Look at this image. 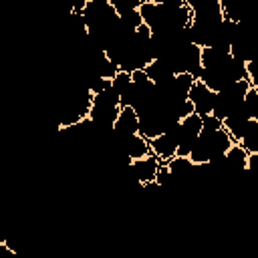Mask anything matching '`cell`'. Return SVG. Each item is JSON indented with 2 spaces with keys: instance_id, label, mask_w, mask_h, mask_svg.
I'll return each instance as SVG.
<instances>
[{
  "instance_id": "1",
  "label": "cell",
  "mask_w": 258,
  "mask_h": 258,
  "mask_svg": "<svg viewBox=\"0 0 258 258\" xmlns=\"http://www.w3.org/2000/svg\"><path fill=\"white\" fill-rule=\"evenodd\" d=\"M177 129H179V123L165 129L161 135L149 139V149L159 161H167L177 153Z\"/></svg>"
},
{
  "instance_id": "2",
  "label": "cell",
  "mask_w": 258,
  "mask_h": 258,
  "mask_svg": "<svg viewBox=\"0 0 258 258\" xmlns=\"http://www.w3.org/2000/svg\"><path fill=\"white\" fill-rule=\"evenodd\" d=\"M214 99H216V93L212 89H208L202 81H194L189 93H187V101L191 103L194 107V113H198L200 117L204 115H210L212 113V107H214Z\"/></svg>"
},
{
  "instance_id": "3",
  "label": "cell",
  "mask_w": 258,
  "mask_h": 258,
  "mask_svg": "<svg viewBox=\"0 0 258 258\" xmlns=\"http://www.w3.org/2000/svg\"><path fill=\"white\" fill-rule=\"evenodd\" d=\"M157 167H159V159H157L153 153H149V155H145V157H139V159H131V161L127 163V169H129L131 177H133L139 185H143V183H147V181H155Z\"/></svg>"
},
{
  "instance_id": "4",
  "label": "cell",
  "mask_w": 258,
  "mask_h": 258,
  "mask_svg": "<svg viewBox=\"0 0 258 258\" xmlns=\"http://www.w3.org/2000/svg\"><path fill=\"white\" fill-rule=\"evenodd\" d=\"M111 133L115 135H133V133H139V117H137V111L133 107H121L119 109V115L113 123V129Z\"/></svg>"
},
{
  "instance_id": "5",
  "label": "cell",
  "mask_w": 258,
  "mask_h": 258,
  "mask_svg": "<svg viewBox=\"0 0 258 258\" xmlns=\"http://www.w3.org/2000/svg\"><path fill=\"white\" fill-rule=\"evenodd\" d=\"M165 163H167V167H169V171H171V175L175 179H183V177L191 175L194 171H198V167H200L187 155H177V153L173 157H169Z\"/></svg>"
},
{
  "instance_id": "6",
  "label": "cell",
  "mask_w": 258,
  "mask_h": 258,
  "mask_svg": "<svg viewBox=\"0 0 258 258\" xmlns=\"http://www.w3.org/2000/svg\"><path fill=\"white\" fill-rule=\"evenodd\" d=\"M248 163V151L240 143H232L224 153V165L230 169H246Z\"/></svg>"
},
{
  "instance_id": "7",
  "label": "cell",
  "mask_w": 258,
  "mask_h": 258,
  "mask_svg": "<svg viewBox=\"0 0 258 258\" xmlns=\"http://www.w3.org/2000/svg\"><path fill=\"white\" fill-rule=\"evenodd\" d=\"M248 153H258V119H248L238 141Z\"/></svg>"
},
{
  "instance_id": "8",
  "label": "cell",
  "mask_w": 258,
  "mask_h": 258,
  "mask_svg": "<svg viewBox=\"0 0 258 258\" xmlns=\"http://www.w3.org/2000/svg\"><path fill=\"white\" fill-rule=\"evenodd\" d=\"M242 107L246 109L250 119H258V87L250 85L242 97Z\"/></svg>"
},
{
  "instance_id": "9",
  "label": "cell",
  "mask_w": 258,
  "mask_h": 258,
  "mask_svg": "<svg viewBox=\"0 0 258 258\" xmlns=\"http://www.w3.org/2000/svg\"><path fill=\"white\" fill-rule=\"evenodd\" d=\"M129 85H131V75H129L127 71H117V73L113 75V79H111V89H113L117 95H121Z\"/></svg>"
},
{
  "instance_id": "10",
  "label": "cell",
  "mask_w": 258,
  "mask_h": 258,
  "mask_svg": "<svg viewBox=\"0 0 258 258\" xmlns=\"http://www.w3.org/2000/svg\"><path fill=\"white\" fill-rule=\"evenodd\" d=\"M155 181H157L159 187H169L175 181V177L171 175V171H169L165 161H159V167H157V173H155Z\"/></svg>"
},
{
  "instance_id": "11",
  "label": "cell",
  "mask_w": 258,
  "mask_h": 258,
  "mask_svg": "<svg viewBox=\"0 0 258 258\" xmlns=\"http://www.w3.org/2000/svg\"><path fill=\"white\" fill-rule=\"evenodd\" d=\"M109 4L113 6V10L117 14H125L129 10H137L139 8V0H109Z\"/></svg>"
},
{
  "instance_id": "12",
  "label": "cell",
  "mask_w": 258,
  "mask_h": 258,
  "mask_svg": "<svg viewBox=\"0 0 258 258\" xmlns=\"http://www.w3.org/2000/svg\"><path fill=\"white\" fill-rule=\"evenodd\" d=\"M157 4H167V6H181L183 0H157Z\"/></svg>"
},
{
  "instance_id": "13",
  "label": "cell",
  "mask_w": 258,
  "mask_h": 258,
  "mask_svg": "<svg viewBox=\"0 0 258 258\" xmlns=\"http://www.w3.org/2000/svg\"><path fill=\"white\" fill-rule=\"evenodd\" d=\"M143 2H157V0H139V4H143Z\"/></svg>"
},
{
  "instance_id": "14",
  "label": "cell",
  "mask_w": 258,
  "mask_h": 258,
  "mask_svg": "<svg viewBox=\"0 0 258 258\" xmlns=\"http://www.w3.org/2000/svg\"><path fill=\"white\" fill-rule=\"evenodd\" d=\"M42 2H46V0H42Z\"/></svg>"
}]
</instances>
